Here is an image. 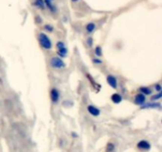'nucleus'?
I'll return each mask as SVG.
<instances>
[{
    "mask_svg": "<svg viewBox=\"0 0 162 152\" xmlns=\"http://www.w3.org/2000/svg\"><path fill=\"white\" fill-rule=\"evenodd\" d=\"M155 89H156L157 91H161V85H159V84H157L156 86H155Z\"/></svg>",
    "mask_w": 162,
    "mask_h": 152,
    "instance_id": "18",
    "label": "nucleus"
},
{
    "mask_svg": "<svg viewBox=\"0 0 162 152\" xmlns=\"http://www.w3.org/2000/svg\"><path fill=\"white\" fill-rule=\"evenodd\" d=\"M95 52H96L97 56H101V48H100V47H97Z\"/></svg>",
    "mask_w": 162,
    "mask_h": 152,
    "instance_id": "16",
    "label": "nucleus"
},
{
    "mask_svg": "<svg viewBox=\"0 0 162 152\" xmlns=\"http://www.w3.org/2000/svg\"><path fill=\"white\" fill-rule=\"evenodd\" d=\"M57 48H58V50H59V54L61 56H65L66 55V53H67V49H66V46H65V45H64V43H63V42H61V41H59V42H58L57 43Z\"/></svg>",
    "mask_w": 162,
    "mask_h": 152,
    "instance_id": "3",
    "label": "nucleus"
},
{
    "mask_svg": "<svg viewBox=\"0 0 162 152\" xmlns=\"http://www.w3.org/2000/svg\"><path fill=\"white\" fill-rule=\"evenodd\" d=\"M93 62L95 63H97V64H99V63H102V61H101V60H100V59H93Z\"/></svg>",
    "mask_w": 162,
    "mask_h": 152,
    "instance_id": "19",
    "label": "nucleus"
},
{
    "mask_svg": "<svg viewBox=\"0 0 162 152\" xmlns=\"http://www.w3.org/2000/svg\"><path fill=\"white\" fill-rule=\"evenodd\" d=\"M96 28V25L94 23H89L86 25V30L88 31V33H93V31Z\"/></svg>",
    "mask_w": 162,
    "mask_h": 152,
    "instance_id": "10",
    "label": "nucleus"
},
{
    "mask_svg": "<svg viewBox=\"0 0 162 152\" xmlns=\"http://www.w3.org/2000/svg\"><path fill=\"white\" fill-rule=\"evenodd\" d=\"M46 5L52 11H55V6H53V0H45Z\"/></svg>",
    "mask_w": 162,
    "mask_h": 152,
    "instance_id": "11",
    "label": "nucleus"
},
{
    "mask_svg": "<svg viewBox=\"0 0 162 152\" xmlns=\"http://www.w3.org/2000/svg\"><path fill=\"white\" fill-rule=\"evenodd\" d=\"M111 98H112V101H113V102L116 103V104L120 103L121 101H122V99H123L122 97H121V95H119V94H114Z\"/></svg>",
    "mask_w": 162,
    "mask_h": 152,
    "instance_id": "9",
    "label": "nucleus"
},
{
    "mask_svg": "<svg viewBox=\"0 0 162 152\" xmlns=\"http://www.w3.org/2000/svg\"><path fill=\"white\" fill-rule=\"evenodd\" d=\"M50 63L54 68H58V69H62L63 67H65V63L63 60L59 58V57H52L50 60Z\"/></svg>",
    "mask_w": 162,
    "mask_h": 152,
    "instance_id": "2",
    "label": "nucleus"
},
{
    "mask_svg": "<svg viewBox=\"0 0 162 152\" xmlns=\"http://www.w3.org/2000/svg\"><path fill=\"white\" fill-rule=\"evenodd\" d=\"M134 101H135V103L137 105H143L145 103V101H146V97H145V95L142 94H137L135 97V99H134Z\"/></svg>",
    "mask_w": 162,
    "mask_h": 152,
    "instance_id": "7",
    "label": "nucleus"
},
{
    "mask_svg": "<svg viewBox=\"0 0 162 152\" xmlns=\"http://www.w3.org/2000/svg\"><path fill=\"white\" fill-rule=\"evenodd\" d=\"M140 90L145 95H149V94H151V90L148 88V87H141V88H140Z\"/></svg>",
    "mask_w": 162,
    "mask_h": 152,
    "instance_id": "12",
    "label": "nucleus"
},
{
    "mask_svg": "<svg viewBox=\"0 0 162 152\" xmlns=\"http://www.w3.org/2000/svg\"><path fill=\"white\" fill-rule=\"evenodd\" d=\"M115 149V146L113 143H108L107 146V148H106V151L107 152H112Z\"/></svg>",
    "mask_w": 162,
    "mask_h": 152,
    "instance_id": "14",
    "label": "nucleus"
},
{
    "mask_svg": "<svg viewBox=\"0 0 162 152\" xmlns=\"http://www.w3.org/2000/svg\"><path fill=\"white\" fill-rule=\"evenodd\" d=\"M51 98H52V101L54 103H56L57 101H59V91L55 88L52 89V91H51Z\"/></svg>",
    "mask_w": 162,
    "mask_h": 152,
    "instance_id": "6",
    "label": "nucleus"
},
{
    "mask_svg": "<svg viewBox=\"0 0 162 152\" xmlns=\"http://www.w3.org/2000/svg\"><path fill=\"white\" fill-rule=\"evenodd\" d=\"M72 1H73V2H77V0H72Z\"/></svg>",
    "mask_w": 162,
    "mask_h": 152,
    "instance_id": "20",
    "label": "nucleus"
},
{
    "mask_svg": "<svg viewBox=\"0 0 162 152\" xmlns=\"http://www.w3.org/2000/svg\"><path fill=\"white\" fill-rule=\"evenodd\" d=\"M107 82L108 83V85L112 87L113 89H116L117 87V80L112 75H108L107 77Z\"/></svg>",
    "mask_w": 162,
    "mask_h": 152,
    "instance_id": "4",
    "label": "nucleus"
},
{
    "mask_svg": "<svg viewBox=\"0 0 162 152\" xmlns=\"http://www.w3.org/2000/svg\"><path fill=\"white\" fill-rule=\"evenodd\" d=\"M87 109H88V111H89V113L91 115L94 116V117L99 116L100 113V110L97 109V107L93 106V105H89V106H88V108H87Z\"/></svg>",
    "mask_w": 162,
    "mask_h": 152,
    "instance_id": "8",
    "label": "nucleus"
},
{
    "mask_svg": "<svg viewBox=\"0 0 162 152\" xmlns=\"http://www.w3.org/2000/svg\"><path fill=\"white\" fill-rule=\"evenodd\" d=\"M161 93H159L158 94H157V95H155V96H153V97H152V100H158V99H160L161 97Z\"/></svg>",
    "mask_w": 162,
    "mask_h": 152,
    "instance_id": "17",
    "label": "nucleus"
},
{
    "mask_svg": "<svg viewBox=\"0 0 162 152\" xmlns=\"http://www.w3.org/2000/svg\"><path fill=\"white\" fill-rule=\"evenodd\" d=\"M39 40L40 42V45H42V47L45 49H51L52 48V41L49 39V37L44 33H40L39 35Z\"/></svg>",
    "mask_w": 162,
    "mask_h": 152,
    "instance_id": "1",
    "label": "nucleus"
},
{
    "mask_svg": "<svg viewBox=\"0 0 162 152\" xmlns=\"http://www.w3.org/2000/svg\"><path fill=\"white\" fill-rule=\"evenodd\" d=\"M157 106H158V107H159V106H160V105H159V104H152V105H146V106H144V108H145V109H146V108H148V107L156 108Z\"/></svg>",
    "mask_w": 162,
    "mask_h": 152,
    "instance_id": "15",
    "label": "nucleus"
},
{
    "mask_svg": "<svg viewBox=\"0 0 162 152\" xmlns=\"http://www.w3.org/2000/svg\"><path fill=\"white\" fill-rule=\"evenodd\" d=\"M138 147L141 150L148 151L150 149V144L146 140H141L139 143H138Z\"/></svg>",
    "mask_w": 162,
    "mask_h": 152,
    "instance_id": "5",
    "label": "nucleus"
},
{
    "mask_svg": "<svg viewBox=\"0 0 162 152\" xmlns=\"http://www.w3.org/2000/svg\"><path fill=\"white\" fill-rule=\"evenodd\" d=\"M35 3L39 8H40V9L44 8V3H43V0H35Z\"/></svg>",
    "mask_w": 162,
    "mask_h": 152,
    "instance_id": "13",
    "label": "nucleus"
}]
</instances>
